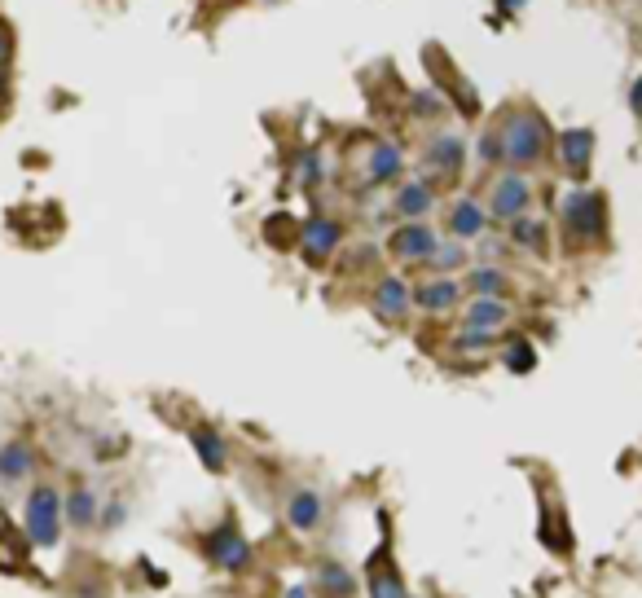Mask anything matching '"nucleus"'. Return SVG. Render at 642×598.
<instances>
[{"label": "nucleus", "instance_id": "1", "mask_svg": "<svg viewBox=\"0 0 642 598\" xmlns=\"http://www.w3.org/2000/svg\"><path fill=\"white\" fill-rule=\"evenodd\" d=\"M497 128H502L506 168L533 172L555 159V128H550V119L533 102H511L497 115Z\"/></svg>", "mask_w": 642, "mask_h": 598}, {"label": "nucleus", "instance_id": "2", "mask_svg": "<svg viewBox=\"0 0 642 598\" xmlns=\"http://www.w3.org/2000/svg\"><path fill=\"white\" fill-rule=\"evenodd\" d=\"M559 225H563V247L590 251L607 238V198L599 190L572 185L559 203Z\"/></svg>", "mask_w": 642, "mask_h": 598}, {"label": "nucleus", "instance_id": "3", "mask_svg": "<svg viewBox=\"0 0 642 598\" xmlns=\"http://www.w3.org/2000/svg\"><path fill=\"white\" fill-rule=\"evenodd\" d=\"M467 137H462L458 128H431L427 141H423V154H418V163H423V176L431 185H453L467 168Z\"/></svg>", "mask_w": 642, "mask_h": 598}, {"label": "nucleus", "instance_id": "4", "mask_svg": "<svg viewBox=\"0 0 642 598\" xmlns=\"http://www.w3.org/2000/svg\"><path fill=\"white\" fill-rule=\"evenodd\" d=\"M533 198H537V185L528 172L519 168H502L489 181V198H484V212H489V220H497V225H511L515 216L533 212Z\"/></svg>", "mask_w": 642, "mask_h": 598}, {"label": "nucleus", "instance_id": "5", "mask_svg": "<svg viewBox=\"0 0 642 598\" xmlns=\"http://www.w3.org/2000/svg\"><path fill=\"white\" fill-rule=\"evenodd\" d=\"M594 154H599V132L594 128H563V132H555V163H559V172L568 176L572 185L590 181Z\"/></svg>", "mask_w": 642, "mask_h": 598}, {"label": "nucleus", "instance_id": "6", "mask_svg": "<svg viewBox=\"0 0 642 598\" xmlns=\"http://www.w3.org/2000/svg\"><path fill=\"white\" fill-rule=\"evenodd\" d=\"M339 247H343V225L335 216L313 212L308 220H300V256L313 264V269H321Z\"/></svg>", "mask_w": 642, "mask_h": 598}, {"label": "nucleus", "instance_id": "7", "mask_svg": "<svg viewBox=\"0 0 642 598\" xmlns=\"http://www.w3.org/2000/svg\"><path fill=\"white\" fill-rule=\"evenodd\" d=\"M58 533H62V497H58V489L40 484V489H31V497H27V537L36 541V546H53Z\"/></svg>", "mask_w": 642, "mask_h": 598}, {"label": "nucleus", "instance_id": "8", "mask_svg": "<svg viewBox=\"0 0 642 598\" xmlns=\"http://www.w3.org/2000/svg\"><path fill=\"white\" fill-rule=\"evenodd\" d=\"M436 242H440V234L431 229V220H401V225L387 234V256L401 260V264H427Z\"/></svg>", "mask_w": 642, "mask_h": 598}, {"label": "nucleus", "instance_id": "9", "mask_svg": "<svg viewBox=\"0 0 642 598\" xmlns=\"http://www.w3.org/2000/svg\"><path fill=\"white\" fill-rule=\"evenodd\" d=\"M409 168V154L396 137H379L365 150V185H401Z\"/></svg>", "mask_w": 642, "mask_h": 598}, {"label": "nucleus", "instance_id": "10", "mask_svg": "<svg viewBox=\"0 0 642 598\" xmlns=\"http://www.w3.org/2000/svg\"><path fill=\"white\" fill-rule=\"evenodd\" d=\"M370 308H374V317H383V321H405L414 313V286H409L401 273H383L370 291Z\"/></svg>", "mask_w": 642, "mask_h": 598}, {"label": "nucleus", "instance_id": "11", "mask_svg": "<svg viewBox=\"0 0 642 598\" xmlns=\"http://www.w3.org/2000/svg\"><path fill=\"white\" fill-rule=\"evenodd\" d=\"M436 203H440V194L427 176H405L392 190V216H401V220H427L436 212Z\"/></svg>", "mask_w": 642, "mask_h": 598}, {"label": "nucleus", "instance_id": "12", "mask_svg": "<svg viewBox=\"0 0 642 598\" xmlns=\"http://www.w3.org/2000/svg\"><path fill=\"white\" fill-rule=\"evenodd\" d=\"M462 304V278H449V273H431V278L414 282V308L427 317H440L449 308Z\"/></svg>", "mask_w": 642, "mask_h": 598}, {"label": "nucleus", "instance_id": "13", "mask_svg": "<svg viewBox=\"0 0 642 598\" xmlns=\"http://www.w3.org/2000/svg\"><path fill=\"white\" fill-rule=\"evenodd\" d=\"M427 53L440 62V71H436V88L449 97V106L458 110L462 119H480V93H475V88H471L467 80H462L458 71H453V62H449L440 49H427Z\"/></svg>", "mask_w": 642, "mask_h": 598}, {"label": "nucleus", "instance_id": "14", "mask_svg": "<svg viewBox=\"0 0 642 598\" xmlns=\"http://www.w3.org/2000/svg\"><path fill=\"white\" fill-rule=\"evenodd\" d=\"M511 326V304L506 299H484V295H471L467 308H462V330H475V335H502Z\"/></svg>", "mask_w": 642, "mask_h": 598}, {"label": "nucleus", "instance_id": "15", "mask_svg": "<svg viewBox=\"0 0 642 598\" xmlns=\"http://www.w3.org/2000/svg\"><path fill=\"white\" fill-rule=\"evenodd\" d=\"M484 229H489L484 203H475V198H453V203L445 207V234L449 238L475 242V238H484Z\"/></svg>", "mask_w": 642, "mask_h": 598}, {"label": "nucleus", "instance_id": "16", "mask_svg": "<svg viewBox=\"0 0 642 598\" xmlns=\"http://www.w3.org/2000/svg\"><path fill=\"white\" fill-rule=\"evenodd\" d=\"M207 559L225 572H242L251 563V546L242 541V533L234 524H220L212 537H207Z\"/></svg>", "mask_w": 642, "mask_h": 598}, {"label": "nucleus", "instance_id": "17", "mask_svg": "<svg viewBox=\"0 0 642 598\" xmlns=\"http://www.w3.org/2000/svg\"><path fill=\"white\" fill-rule=\"evenodd\" d=\"M506 234H511V242L519 251H533V256H546L550 251V225L541 216H533V212L515 216L511 225H506Z\"/></svg>", "mask_w": 642, "mask_h": 598}, {"label": "nucleus", "instance_id": "18", "mask_svg": "<svg viewBox=\"0 0 642 598\" xmlns=\"http://www.w3.org/2000/svg\"><path fill=\"white\" fill-rule=\"evenodd\" d=\"M471 264V247L462 238H440L436 247H431V256H427V273H449V278H458L462 269Z\"/></svg>", "mask_w": 642, "mask_h": 598}, {"label": "nucleus", "instance_id": "19", "mask_svg": "<svg viewBox=\"0 0 642 598\" xmlns=\"http://www.w3.org/2000/svg\"><path fill=\"white\" fill-rule=\"evenodd\" d=\"M190 440H194V453H198V462H203L207 471H225L229 467V445L216 436V427H207V423H194L190 427Z\"/></svg>", "mask_w": 642, "mask_h": 598}, {"label": "nucleus", "instance_id": "20", "mask_svg": "<svg viewBox=\"0 0 642 598\" xmlns=\"http://www.w3.org/2000/svg\"><path fill=\"white\" fill-rule=\"evenodd\" d=\"M31 471H36V449H31L27 440H9V445L0 449V480L18 484V480H27Z\"/></svg>", "mask_w": 642, "mask_h": 598}, {"label": "nucleus", "instance_id": "21", "mask_svg": "<svg viewBox=\"0 0 642 598\" xmlns=\"http://www.w3.org/2000/svg\"><path fill=\"white\" fill-rule=\"evenodd\" d=\"M506 286H511V278H506L502 269H493V264H480V269H471L467 278H462V291L484 295V299H506Z\"/></svg>", "mask_w": 642, "mask_h": 598}, {"label": "nucleus", "instance_id": "22", "mask_svg": "<svg viewBox=\"0 0 642 598\" xmlns=\"http://www.w3.org/2000/svg\"><path fill=\"white\" fill-rule=\"evenodd\" d=\"M286 519H291V528H300V533H313V528L321 524V493H313V489L291 493V502H286Z\"/></svg>", "mask_w": 642, "mask_h": 598}, {"label": "nucleus", "instance_id": "23", "mask_svg": "<svg viewBox=\"0 0 642 598\" xmlns=\"http://www.w3.org/2000/svg\"><path fill=\"white\" fill-rule=\"evenodd\" d=\"M405 106H409V115H414V119H427V124H436V119H445L449 110H453L449 97L440 93L436 84H431V88H414V93L405 97Z\"/></svg>", "mask_w": 642, "mask_h": 598}, {"label": "nucleus", "instance_id": "24", "mask_svg": "<svg viewBox=\"0 0 642 598\" xmlns=\"http://www.w3.org/2000/svg\"><path fill=\"white\" fill-rule=\"evenodd\" d=\"M475 159L484 163V168H506V146H502V128H497V119H484L480 137H475Z\"/></svg>", "mask_w": 642, "mask_h": 598}, {"label": "nucleus", "instance_id": "25", "mask_svg": "<svg viewBox=\"0 0 642 598\" xmlns=\"http://www.w3.org/2000/svg\"><path fill=\"white\" fill-rule=\"evenodd\" d=\"M502 365L511 374H533L537 370V343L524 339V335H511L502 343Z\"/></svg>", "mask_w": 642, "mask_h": 598}, {"label": "nucleus", "instance_id": "26", "mask_svg": "<svg viewBox=\"0 0 642 598\" xmlns=\"http://www.w3.org/2000/svg\"><path fill=\"white\" fill-rule=\"evenodd\" d=\"M264 238H269L278 251H286V247H300V220H295V216H286V212H273L269 220H264Z\"/></svg>", "mask_w": 642, "mask_h": 598}, {"label": "nucleus", "instance_id": "27", "mask_svg": "<svg viewBox=\"0 0 642 598\" xmlns=\"http://www.w3.org/2000/svg\"><path fill=\"white\" fill-rule=\"evenodd\" d=\"M370 598H405V585L396 577V568H387V559L379 555L370 568Z\"/></svg>", "mask_w": 642, "mask_h": 598}, {"label": "nucleus", "instance_id": "28", "mask_svg": "<svg viewBox=\"0 0 642 598\" xmlns=\"http://www.w3.org/2000/svg\"><path fill=\"white\" fill-rule=\"evenodd\" d=\"M66 519H71L75 528H88L97 519V497L88 489H75L71 497H66Z\"/></svg>", "mask_w": 642, "mask_h": 598}, {"label": "nucleus", "instance_id": "29", "mask_svg": "<svg viewBox=\"0 0 642 598\" xmlns=\"http://www.w3.org/2000/svg\"><path fill=\"white\" fill-rule=\"evenodd\" d=\"M317 585H321V594H348L352 577H348V568H339V563H321V568H317Z\"/></svg>", "mask_w": 642, "mask_h": 598}, {"label": "nucleus", "instance_id": "30", "mask_svg": "<svg viewBox=\"0 0 642 598\" xmlns=\"http://www.w3.org/2000/svg\"><path fill=\"white\" fill-rule=\"evenodd\" d=\"M295 176H300L304 190H317V181H321V150H304L300 163H295Z\"/></svg>", "mask_w": 642, "mask_h": 598}, {"label": "nucleus", "instance_id": "31", "mask_svg": "<svg viewBox=\"0 0 642 598\" xmlns=\"http://www.w3.org/2000/svg\"><path fill=\"white\" fill-rule=\"evenodd\" d=\"M0 62L14 66V27L5 18H0Z\"/></svg>", "mask_w": 642, "mask_h": 598}, {"label": "nucleus", "instance_id": "32", "mask_svg": "<svg viewBox=\"0 0 642 598\" xmlns=\"http://www.w3.org/2000/svg\"><path fill=\"white\" fill-rule=\"evenodd\" d=\"M9 88H14V66L0 62V106L9 102Z\"/></svg>", "mask_w": 642, "mask_h": 598}, {"label": "nucleus", "instance_id": "33", "mask_svg": "<svg viewBox=\"0 0 642 598\" xmlns=\"http://www.w3.org/2000/svg\"><path fill=\"white\" fill-rule=\"evenodd\" d=\"M629 110H634V115L642 119V75H638L634 84H629Z\"/></svg>", "mask_w": 642, "mask_h": 598}, {"label": "nucleus", "instance_id": "34", "mask_svg": "<svg viewBox=\"0 0 642 598\" xmlns=\"http://www.w3.org/2000/svg\"><path fill=\"white\" fill-rule=\"evenodd\" d=\"M480 256H484V260L502 256V242H497V238H484V242H480Z\"/></svg>", "mask_w": 642, "mask_h": 598}, {"label": "nucleus", "instance_id": "35", "mask_svg": "<svg viewBox=\"0 0 642 598\" xmlns=\"http://www.w3.org/2000/svg\"><path fill=\"white\" fill-rule=\"evenodd\" d=\"M493 5H497V9H502V14H519V9H524V5H528V0H493Z\"/></svg>", "mask_w": 642, "mask_h": 598}, {"label": "nucleus", "instance_id": "36", "mask_svg": "<svg viewBox=\"0 0 642 598\" xmlns=\"http://www.w3.org/2000/svg\"><path fill=\"white\" fill-rule=\"evenodd\" d=\"M286 598H313V594H308L304 585H300V590H291V594H286Z\"/></svg>", "mask_w": 642, "mask_h": 598}, {"label": "nucleus", "instance_id": "37", "mask_svg": "<svg viewBox=\"0 0 642 598\" xmlns=\"http://www.w3.org/2000/svg\"><path fill=\"white\" fill-rule=\"evenodd\" d=\"M264 5H269V0H264Z\"/></svg>", "mask_w": 642, "mask_h": 598}]
</instances>
